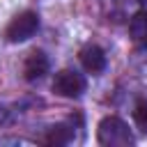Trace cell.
Returning a JSON list of instances; mask_svg holds the SVG:
<instances>
[{
	"instance_id": "obj_1",
	"label": "cell",
	"mask_w": 147,
	"mask_h": 147,
	"mask_svg": "<svg viewBox=\"0 0 147 147\" xmlns=\"http://www.w3.org/2000/svg\"><path fill=\"white\" fill-rule=\"evenodd\" d=\"M96 140L99 145H106V147H129L136 142L129 124L119 117H103L96 126Z\"/></svg>"
},
{
	"instance_id": "obj_2",
	"label": "cell",
	"mask_w": 147,
	"mask_h": 147,
	"mask_svg": "<svg viewBox=\"0 0 147 147\" xmlns=\"http://www.w3.org/2000/svg\"><path fill=\"white\" fill-rule=\"evenodd\" d=\"M37 30H39V16L34 11H23V14H18L9 21L5 37L11 44H21V41H28L30 37H34Z\"/></svg>"
},
{
	"instance_id": "obj_3",
	"label": "cell",
	"mask_w": 147,
	"mask_h": 147,
	"mask_svg": "<svg viewBox=\"0 0 147 147\" xmlns=\"http://www.w3.org/2000/svg\"><path fill=\"white\" fill-rule=\"evenodd\" d=\"M53 92L57 96H67V99L80 96L85 92V78H83V74H78L74 69L57 71L55 78H53Z\"/></svg>"
},
{
	"instance_id": "obj_4",
	"label": "cell",
	"mask_w": 147,
	"mask_h": 147,
	"mask_svg": "<svg viewBox=\"0 0 147 147\" xmlns=\"http://www.w3.org/2000/svg\"><path fill=\"white\" fill-rule=\"evenodd\" d=\"M78 57H80V64L85 67V71H90V74H101L106 69V53L96 44L83 46L80 53H78Z\"/></svg>"
},
{
	"instance_id": "obj_5",
	"label": "cell",
	"mask_w": 147,
	"mask_h": 147,
	"mask_svg": "<svg viewBox=\"0 0 147 147\" xmlns=\"http://www.w3.org/2000/svg\"><path fill=\"white\" fill-rule=\"evenodd\" d=\"M48 67H51V64H48L46 53H44V51H32V53L25 57L23 74H25L28 80H37V78H41V76L48 74Z\"/></svg>"
},
{
	"instance_id": "obj_6",
	"label": "cell",
	"mask_w": 147,
	"mask_h": 147,
	"mask_svg": "<svg viewBox=\"0 0 147 147\" xmlns=\"http://www.w3.org/2000/svg\"><path fill=\"white\" fill-rule=\"evenodd\" d=\"M129 32L136 46L147 48V9H140L133 14L131 23H129Z\"/></svg>"
},
{
	"instance_id": "obj_7",
	"label": "cell",
	"mask_w": 147,
	"mask_h": 147,
	"mask_svg": "<svg viewBox=\"0 0 147 147\" xmlns=\"http://www.w3.org/2000/svg\"><path fill=\"white\" fill-rule=\"evenodd\" d=\"M71 138H74V131L64 124H57V126H51V131L46 136V142L48 145H67Z\"/></svg>"
},
{
	"instance_id": "obj_8",
	"label": "cell",
	"mask_w": 147,
	"mask_h": 147,
	"mask_svg": "<svg viewBox=\"0 0 147 147\" xmlns=\"http://www.w3.org/2000/svg\"><path fill=\"white\" fill-rule=\"evenodd\" d=\"M133 119H136V124L142 131H147V99H138L136 101V106H133Z\"/></svg>"
},
{
	"instance_id": "obj_9",
	"label": "cell",
	"mask_w": 147,
	"mask_h": 147,
	"mask_svg": "<svg viewBox=\"0 0 147 147\" xmlns=\"http://www.w3.org/2000/svg\"><path fill=\"white\" fill-rule=\"evenodd\" d=\"M7 119H9V108L5 103H0V124H5Z\"/></svg>"
},
{
	"instance_id": "obj_10",
	"label": "cell",
	"mask_w": 147,
	"mask_h": 147,
	"mask_svg": "<svg viewBox=\"0 0 147 147\" xmlns=\"http://www.w3.org/2000/svg\"><path fill=\"white\" fill-rule=\"evenodd\" d=\"M136 2H147V0H136Z\"/></svg>"
}]
</instances>
